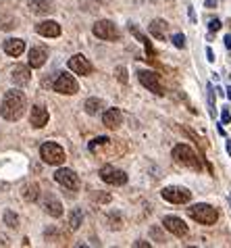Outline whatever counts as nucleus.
<instances>
[{"instance_id": "obj_1", "label": "nucleus", "mask_w": 231, "mask_h": 248, "mask_svg": "<svg viewBox=\"0 0 231 248\" xmlns=\"http://www.w3.org/2000/svg\"><path fill=\"white\" fill-rule=\"evenodd\" d=\"M27 107V98L21 90H9L6 96L2 98V108H0V115L4 117L6 121H17L21 119V115Z\"/></svg>"}, {"instance_id": "obj_2", "label": "nucleus", "mask_w": 231, "mask_h": 248, "mask_svg": "<svg viewBox=\"0 0 231 248\" xmlns=\"http://www.w3.org/2000/svg\"><path fill=\"white\" fill-rule=\"evenodd\" d=\"M188 213H189V217H192L194 221H198L202 225H215L217 219H219V213H217L210 204H204V202L192 204L188 209Z\"/></svg>"}, {"instance_id": "obj_3", "label": "nucleus", "mask_w": 231, "mask_h": 248, "mask_svg": "<svg viewBox=\"0 0 231 248\" xmlns=\"http://www.w3.org/2000/svg\"><path fill=\"white\" fill-rule=\"evenodd\" d=\"M173 158H175V161H177L179 165H183V167H192V169H196V171L202 169L200 158L196 156V153L188 146V144H177V146L173 148Z\"/></svg>"}, {"instance_id": "obj_4", "label": "nucleus", "mask_w": 231, "mask_h": 248, "mask_svg": "<svg viewBox=\"0 0 231 248\" xmlns=\"http://www.w3.org/2000/svg\"><path fill=\"white\" fill-rule=\"evenodd\" d=\"M40 156L48 165H63L65 163V150H63V146H58L57 142H44L42 146H40Z\"/></svg>"}, {"instance_id": "obj_5", "label": "nucleus", "mask_w": 231, "mask_h": 248, "mask_svg": "<svg viewBox=\"0 0 231 248\" xmlns=\"http://www.w3.org/2000/svg\"><path fill=\"white\" fill-rule=\"evenodd\" d=\"M160 196L165 198L167 202L186 204V202H189V198H192V192L186 190V188H181V186H169V188L160 190Z\"/></svg>"}, {"instance_id": "obj_6", "label": "nucleus", "mask_w": 231, "mask_h": 248, "mask_svg": "<svg viewBox=\"0 0 231 248\" xmlns=\"http://www.w3.org/2000/svg\"><path fill=\"white\" fill-rule=\"evenodd\" d=\"M52 88H54V92H58V94H69V96H71V94H77V90H79L75 78H73V75H69V73H58L57 79H54V84H52Z\"/></svg>"}, {"instance_id": "obj_7", "label": "nucleus", "mask_w": 231, "mask_h": 248, "mask_svg": "<svg viewBox=\"0 0 231 248\" xmlns=\"http://www.w3.org/2000/svg\"><path fill=\"white\" fill-rule=\"evenodd\" d=\"M54 180H57V184H60L63 188L71 190V192H77L79 190V177L73 169H58L57 173H54Z\"/></svg>"}, {"instance_id": "obj_8", "label": "nucleus", "mask_w": 231, "mask_h": 248, "mask_svg": "<svg viewBox=\"0 0 231 248\" xmlns=\"http://www.w3.org/2000/svg\"><path fill=\"white\" fill-rule=\"evenodd\" d=\"M100 180L111 184V186H123V184H127V175H125V171L113 167V165H104V167L100 169Z\"/></svg>"}, {"instance_id": "obj_9", "label": "nucleus", "mask_w": 231, "mask_h": 248, "mask_svg": "<svg viewBox=\"0 0 231 248\" xmlns=\"http://www.w3.org/2000/svg\"><path fill=\"white\" fill-rule=\"evenodd\" d=\"M138 78L142 81V86L148 88L150 92H154L156 96L165 94V88H162V84H160V75L159 73H154V71H140Z\"/></svg>"}, {"instance_id": "obj_10", "label": "nucleus", "mask_w": 231, "mask_h": 248, "mask_svg": "<svg viewBox=\"0 0 231 248\" xmlns=\"http://www.w3.org/2000/svg\"><path fill=\"white\" fill-rule=\"evenodd\" d=\"M92 31H94V36L100 38V40H108V42L119 40V30L111 21H96L92 27Z\"/></svg>"}, {"instance_id": "obj_11", "label": "nucleus", "mask_w": 231, "mask_h": 248, "mask_svg": "<svg viewBox=\"0 0 231 248\" xmlns=\"http://www.w3.org/2000/svg\"><path fill=\"white\" fill-rule=\"evenodd\" d=\"M69 69L73 73H77V75H90L92 73V65H90V61H87L84 54H75V57H71L69 59Z\"/></svg>"}, {"instance_id": "obj_12", "label": "nucleus", "mask_w": 231, "mask_h": 248, "mask_svg": "<svg viewBox=\"0 0 231 248\" xmlns=\"http://www.w3.org/2000/svg\"><path fill=\"white\" fill-rule=\"evenodd\" d=\"M29 123L33 127H38V129H42L46 123H48V111H46V107L42 105H36V107H31V113H29Z\"/></svg>"}, {"instance_id": "obj_13", "label": "nucleus", "mask_w": 231, "mask_h": 248, "mask_svg": "<svg viewBox=\"0 0 231 248\" xmlns=\"http://www.w3.org/2000/svg\"><path fill=\"white\" fill-rule=\"evenodd\" d=\"M162 225H165V230H169L171 233H175V236H188V225L186 221H181L179 217H165V221H162Z\"/></svg>"}, {"instance_id": "obj_14", "label": "nucleus", "mask_w": 231, "mask_h": 248, "mask_svg": "<svg viewBox=\"0 0 231 248\" xmlns=\"http://www.w3.org/2000/svg\"><path fill=\"white\" fill-rule=\"evenodd\" d=\"M46 59H48V50H46V46H33L29 50V67L31 69H40Z\"/></svg>"}, {"instance_id": "obj_15", "label": "nucleus", "mask_w": 231, "mask_h": 248, "mask_svg": "<svg viewBox=\"0 0 231 248\" xmlns=\"http://www.w3.org/2000/svg\"><path fill=\"white\" fill-rule=\"evenodd\" d=\"M36 31L44 38H58L60 36V25L57 21H42L36 25Z\"/></svg>"}, {"instance_id": "obj_16", "label": "nucleus", "mask_w": 231, "mask_h": 248, "mask_svg": "<svg viewBox=\"0 0 231 248\" xmlns=\"http://www.w3.org/2000/svg\"><path fill=\"white\" fill-rule=\"evenodd\" d=\"M11 79L15 81L17 86H25V84H29V79H31L29 65H15V69H13V75H11Z\"/></svg>"}, {"instance_id": "obj_17", "label": "nucleus", "mask_w": 231, "mask_h": 248, "mask_svg": "<svg viewBox=\"0 0 231 248\" xmlns=\"http://www.w3.org/2000/svg\"><path fill=\"white\" fill-rule=\"evenodd\" d=\"M102 123L108 129H117L121 123H123V113L119 108H108V111L102 115Z\"/></svg>"}, {"instance_id": "obj_18", "label": "nucleus", "mask_w": 231, "mask_h": 248, "mask_svg": "<svg viewBox=\"0 0 231 248\" xmlns=\"http://www.w3.org/2000/svg\"><path fill=\"white\" fill-rule=\"evenodd\" d=\"M2 48H4V52L9 54V57H21L23 50H25V42L23 40H19V38H11V40H6Z\"/></svg>"}, {"instance_id": "obj_19", "label": "nucleus", "mask_w": 231, "mask_h": 248, "mask_svg": "<svg viewBox=\"0 0 231 248\" xmlns=\"http://www.w3.org/2000/svg\"><path fill=\"white\" fill-rule=\"evenodd\" d=\"M29 9L36 15H48V13L54 11L52 0H29Z\"/></svg>"}, {"instance_id": "obj_20", "label": "nucleus", "mask_w": 231, "mask_h": 248, "mask_svg": "<svg viewBox=\"0 0 231 248\" xmlns=\"http://www.w3.org/2000/svg\"><path fill=\"white\" fill-rule=\"evenodd\" d=\"M44 211L48 213L50 217H60V215H63V204H60L54 196H46V201H44Z\"/></svg>"}, {"instance_id": "obj_21", "label": "nucleus", "mask_w": 231, "mask_h": 248, "mask_svg": "<svg viewBox=\"0 0 231 248\" xmlns=\"http://www.w3.org/2000/svg\"><path fill=\"white\" fill-rule=\"evenodd\" d=\"M148 30H150V33H152L156 40H165L167 30H169V23H167V21H162V19H154Z\"/></svg>"}, {"instance_id": "obj_22", "label": "nucleus", "mask_w": 231, "mask_h": 248, "mask_svg": "<svg viewBox=\"0 0 231 248\" xmlns=\"http://www.w3.org/2000/svg\"><path fill=\"white\" fill-rule=\"evenodd\" d=\"M21 196L25 198L27 202H36L38 198H40V186L38 184H27V186H23Z\"/></svg>"}, {"instance_id": "obj_23", "label": "nucleus", "mask_w": 231, "mask_h": 248, "mask_svg": "<svg viewBox=\"0 0 231 248\" xmlns=\"http://www.w3.org/2000/svg\"><path fill=\"white\" fill-rule=\"evenodd\" d=\"M46 242L48 244H65L67 242V236L65 233H60L57 227H50V230H46Z\"/></svg>"}, {"instance_id": "obj_24", "label": "nucleus", "mask_w": 231, "mask_h": 248, "mask_svg": "<svg viewBox=\"0 0 231 248\" xmlns=\"http://www.w3.org/2000/svg\"><path fill=\"white\" fill-rule=\"evenodd\" d=\"M84 108H86L87 115H96V113H100V108H104V102L100 98H87Z\"/></svg>"}, {"instance_id": "obj_25", "label": "nucleus", "mask_w": 231, "mask_h": 248, "mask_svg": "<svg viewBox=\"0 0 231 248\" xmlns=\"http://www.w3.org/2000/svg\"><path fill=\"white\" fill-rule=\"evenodd\" d=\"M81 221H84V213H81V209H73L71 217H69V227L75 232V230L81 227Z\"/></svg>"}, {"instance_id": "obj_26", "label": "nucleus", "mask_w": 231, "mask_h": 248, "mask_svg": "<svg viewBox=\"0 0 231 248\" xmlns=\"http://www.w3.org/2000/svg\"><path fill=\"white\" fill-rule=\"evenodd\" d=\"M4 223L9 225V227H13V230H15V227L19 225V217H17L13 211H6V213H4Z\"/></svg>"}, {"instance_id": "obj_27", "label": "nucleus", "mask_w": 231, "mask_h": 248, "mask_svg": "<svg viewBox=\"0 0 231 248\" xmlns=\"http://www.w3.org/2000/svg\"><path fill=\"white\" fill-rule=\"evenodd\" d=\"M108 142H111L108 138H96V140H92V142H90V150H92V153H96V148H98V146H106Z\"/></svg>"}, {"instance_id": "obj_28", "label": "nucleus", "mask_w": 231, "mask_h": 248, "mask_svg": "<svg viewBox=\"0 0 231 248\" xmlns=\"http://www.w3.org/2000/svg\"><path fill=\"white\" fill-rule=\"evenodd\" d=\"M108 227L111 230H121V219H119V215H108Z\"/></svg>"}, {"instance_id": "obj_29", "label": "nucleus", "mask_w": 231, "mask_h": 248, "mask_svg": "<svg viewBox=\"0 0 231 248\" xmlns=\"http://www.w3.org/2000/svg\"><path fill=\"white\" fill-rule=\"evenodd\" d=\"M115 73H117V79L121 81V84H127V69L125 67H117Z\"/></svg>"}, {"instance_id": "obj_30", "label": "nucleus", "mask_w": 231, "mask_h": 248, "mask_svg": "<svg viewBox=\"0 0 231 248\" xmlns=\"http://www.w3.org/2000/svg\"><path fill=\"white\" fill-rule=\"evenodd\" d=\"M173 44L177 48H186V38H183V33H175V36H173Z\"/></svg>"}, {"instance_id": "obj_31", "label": "nucleus", "mask_w": 231, "mask_h": 248, "mask_svg": "<svg viewBox=\"0 0 231 248\" xmlns=\"http://www.w3.org/2000/svg\"><path fill=\"white\" fill-rule=\"evenodd\" d=\"M208 107H210V115L215 117V96H213V86H208Z\"/></svg>"}, {"instance_id": "obj_32", "label": "nucleus", "mask_w": 231, "mask_h": 248, "mask_svg": "<svg viewBox=\"0 0 231 248\" xmlns=\"http://www.w3.org/2000/svg\"><path fill=\"white\" fill-rule=\"evenodd\" d=\"M208 30L210 31H219L221 30V21H219V19H213V21L208 23Z\"/></svg>"}, {"instance_id": "obj_33", "label": "nucleus", "mask_w": 231, "mask_h": 248, "mask_svg": "<svg viewBox=\"0 0 231 248\" xmlns=\"http://www.w3.org/2000/svg\"><path fill=\"white\" fill-rule=\"evenodd\" d=\"M98 202H111V194H96Z\"/></svg>"}, {"instance_id": "obj_34", "label": "nucleus", "mask_w": 231, "mask_h": 248, "mask_svg": "<svg viewBox=\"0 0 231 248\" xmlns=\"http://www.w3.org/2000/svg\"><path fill=\"white\" fill-rule=\"evenodd\" d=\"M221 119H223V123H229V121H231V113L227 111V108H223V115H221Z\"/></svg>"}, {"instance_id": "obj_35", "label": "nucleus", "mask_w": 231, "mask_h": 248, "mask_svg": "<svg viewBox=\"0 0 231 248\" xmlns=\"http://www.w3.org/2000/svg\"><path fill=\"white\" fill-rule=\"evenodd\" d=\"M206 54H208V61H215V52H213V48H206Z\"/></svg>"}, {"instance_id": "obj_36", "label": "nucleus", "mask_w": 231, "mask_h": 248, "mask_svg": "<svg viewBox=\"0 0 231 248\" xmlns=\"http://www.w3.org/2000/svg\"><path fill=\"white\" fill-rule=\"evenodd\" d=\"M135 246H140V248H144V246H150L148 242H144V240H138V242H135Z\"/></svg>"}, {"instance_id": "obj_37", "label": "nucleus", "mask_w": 231, "mask_h": 248, "mask_svg": "<svg viewBox=\"0 0 231 248\" xmlns=\"http://www.w3.org/2000/svg\"><path fill=\"white\" fill-rule=\"evenodd\" d=\"M225 46L231 48V36H225Z\"/></svg>"}, {"instance_id": "obj_38", "label": "nucleus", "mask_w": 231, "mask_h": 248, "mask_svg": "<svg viewBox=\"0 0 231 248\" xmlns=\"http://www.w3.org/2000/svg\"><path fill=\"white\" fill-rule=\"evenodd\" d=\"M227 98H231V88H229V90H227Z\"/></svg>"}, {"instance_id": "obj_39", "label": "nucleus", "mask_w": 231, "mask_h": 248, "mask_svg": "<svg viewBox=\"0 0 231 248\" xmlns=\"http://www.w3.org/2000/svg\"><path fill=\"white\" fill-rule=\"evenodd\" d=\"M229 202H231V196H229Z\"/></svg>"}]
</instances>
